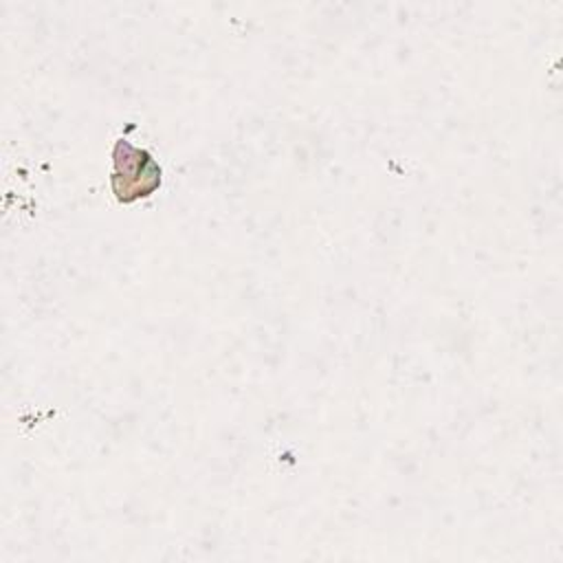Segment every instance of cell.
<instances>
[{"label": "cell", "instance_id": "cell-1", "mask_svg": "<svg viewBox=\"0 0 563 563\" xmlns=\"http://www.w3.org/2000/svg\"><path fill=\"white\" fill-rule=\"evenodd\" d=\"M112 158L114 169L110 185L119 202H134L139 198L152 196L161 187V165L147 150L134 147L125 139H119L114 143Z\"/></svg>", "mask_w": 563, "mask_h": 563}]
</instances>
